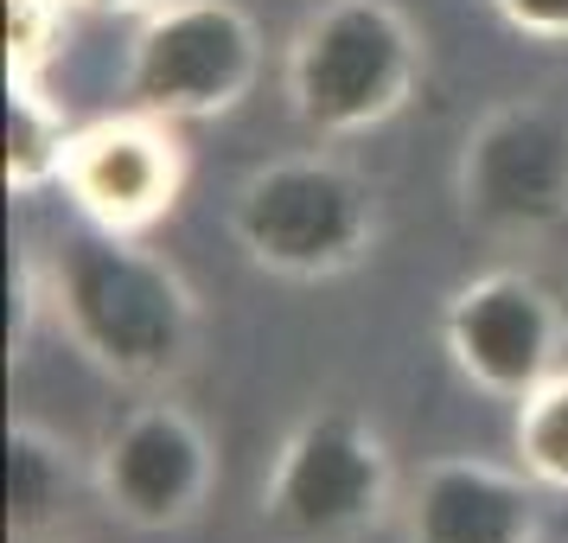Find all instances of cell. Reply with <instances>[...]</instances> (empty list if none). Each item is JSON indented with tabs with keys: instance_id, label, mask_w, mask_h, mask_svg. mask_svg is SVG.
<instances>
[{
	"instance_id": "1",
	"label": "cell",
	"mask_w": 568,
	"mask_h": 543,
	"mask_svg": "<svg viewBox=\"0 0 568 543\" xmlns=\"http://www.w3.org/2000/svg\"><path fill=\"white\" fill-rule=\"evenodd\" d=\"M39 294L64 339L122 384H160L192 359L199 308L180 275L148 257L134 237L97 231V224L58 237Z\"/></svg>"
},
{
	"instance_id": "2",
	"label": "cell",
	"mask_w": 568,
	"mask_h": 543,
	"mask_svg": "<svg viewBox=\"0 0 568 543\" xmlns=\"http://www.w3.org/2000/svg\"><path fill=\"white\" fill-rule=\"evenodd\" d=\"M422 78L415 27L389 0L320 7L287 52V103L313 134H371L409 103Z\"/></svg>"
},
{
	"instance_id": "3",
	"label": "cell",
	"mask_w": 568,
	"mask_h": 543,
	"mask_svg": "<svg viewBox=\"0 0 568 543\" xmlns=\"http://www.w3.org/2000/svg\"><path fill=\"white\" fill-rule=\"evenodd\" d=\"M231 231L243 257L287 282H326L358 269L377 243V199L371 185L326 154L275 160L243 180L231 205Z\"/></svg>"
},
{
	"instance_id": "4",
	"label": "cell",
	"mask_w": 568,
	"mask_h": 543,
	"mask_svg": "<svg viewBox=\"0 0 568 543\" xmlns=\"http://www.w3.org/2000/svg\"><path fill=\"white\" fill-rule=\"evenodd\" d=\"M262 71L256 20L236 0H166L141 13L129 46V109L166 115V122H211L231 115Z\"/></svg>"
},
{
	"instance_id": "5",
	"label": "cell",
	"mask_w": 568,
	"mask_h": 543,
	"mask_svg": "<svg viewBox=\"0 0 568 543\" xmlns=\"http://www.w3.org/2000/svg\"><path fill=\"white\" fill-rule=\"evenodd\" d=\"M389 448L352 410H313L275 454L262 512L294 543H338L389 512Z\"/></svg>"
},
{
	"instance_id": "6",
	"label": "cell",
	"mask_w": 568,
	"mask_h": 543,
	"mask_svg": "<svg viewBox=\"0 0 568 543\" xmlns=\"http://www.w3.org/2000/svg\"><path fill=\"white\" fill-rule=\"evenodd\" d=\"M460 205L498 237H537L568 218V115L556 103L491 109L460 148Z\"/></svg>"
},
{
	"instance_id": "7",
	"label": "cell",
	"mask_w": 568,
	"mask_h": 543,
	"mask_svg": "<svg viewBox=\"0 0 568 543\" xmlns=\"http://www.w3.org/2000/svg\"><path fill=\"white\" fill-rule=\"evenodd\" d=\"M562 308L549 301V288L517 275V269H491L454 288V301L440 313V339L447 359L460 364L466 384L486 396H511L524 403L530 390L562 371Z\"/></svg>"
},
{
	"instance_id": "8",
	"label": "cell",
	"mask_w": 568,
	"mask_h": 543,
	"mask_svg": "<svg viewBox=\"0 0 568 543\" xmlns=\"http://www.w3.org/2000/svg\"><path fill=\"white\" fill-rule=\"evenodd\" d=\"M64 199L78 205L83 224L115 237H148L180 205L185 192V148L166 115L129 109L78 129L71 160H64Z\"/></svg>"
},
{
	"instance_id": "9",
	"label": "cell",
	"mask_w": 568,
	"mask_h": 543,
	"mask_svg": "<svg viewBox=\"0 0 568 543\" xmlns=\"http://www.w3.org/2000/svg\"><path fill=\"white\" fill-rule=\"evenodd\" d=\"M217 454L205 429L173 403L134 410L97 454V492L134 531H173L211 499Z\"/></svg>"
},
{
	"instance_id": "10",
	"label": "cell",
	"mask_w": 568,
	"mask_h": 543,
	"mask_svg": "<svg viewBox=\"0 0 568 543\" xmlns=\"http://www.w3.org/2000/svg\"><path fill=\"white\" fill-rule=\"evenodd\" d=\"M530 473L435 461L409 492V543H537Z\"/></svg>"
},
{
	"instance_id": "11",
	"label": "cell",
	"mask_w": 568,
	"mask_h": 543,
	"mask_svg": "<svg viewBox=\"0 0 568 543\" xmlns=\"http://www.w3.org/2000/svg\"><path fill=\"white\" fill-rule=\"evenodd\" d=\"M71 492H78L71 448L39 422H13L7 429V531L20 543H39L71 512Z\"/></svg>"
},
{
	"instance_id": "12",
	"label": "cell",
	"mask_w": 568,
	"mask_h": 543,
	"mask_svg": "<svg viewBox=\"0 0 568 543\" xmlns=\"http://www.w3.org/2000/svg\"><path fill=\"white\" fill-rule=\"evenodd\" d=\"M78 129L64 122V109L45 97L39 78H7V192H45L64 180V160H71Z\"/></svg>"
},
{
	"instance_id": "13",
	"label": "cell",
	"mask_w": 568,
	"mask_h": 543,
	"mask_svg": "<svg viewBox=\"0 0 568 543\" xmlns=\"http://www.w3.org/2000/svg\"><path fill=\"white\" fill-rule=\"evenodd\" d=\"M517 466L549 492H568V371H549L517 403Z\"/></svg>"
},
{
	"instance_id": "14",
	"label": "cell",
	"mask_w": 568,
	"mask_h": 543,
	"mask_svg": "<svg viewBox=\"0 0 568 543\" xmlns=\"http://www.w3.org/2000/svg\"><path fill=\"white\" fill-rule=\"evenodd\" d=\"M71 0H7V78H45Z\"/></svg>"
},
{
	"instance_id": "15",
	"label": "cell",
	"mask_w": 568,
	"mask_h": 543,
	"mask_svg": "<svg viewBox=\"0 0 568 543\" xmlns=\"http://www.w3.org/2000/svg\"><path fill=\"white\" fill-rule=\"evenodd\" d=\"M491 13L524 39L542 46H568V0H491Z\"/></svg>"
},
{
	"instance_id": "16",
	"label": "cell",
	"mask_w": 568,
	"mask_h": 543,
	"mask_svg": "<svg viewBox=\"0 0 568 543\" xmlns=\"http://www.w3.org/2000/svg\"><path fill=\"white\" fill-rule=\"evenodd\" d=\"M78 7H97V13H154L166 0H78Z\"/></svg>"
},
{
	"instance_id": "17",
	"label": "cell",
	"mask_w": 568,
	"mask_h": 543,
	"mask_svg": "<svg viewBox=\"0 0 568 543\" xmlns=\"http://www.w3.org/2000/svg\"><path fill=\"white\" fill-rule=\"evenodd\" d=\"M537 543H568V537H537Z\"/></svg>"
}]
</instances>
